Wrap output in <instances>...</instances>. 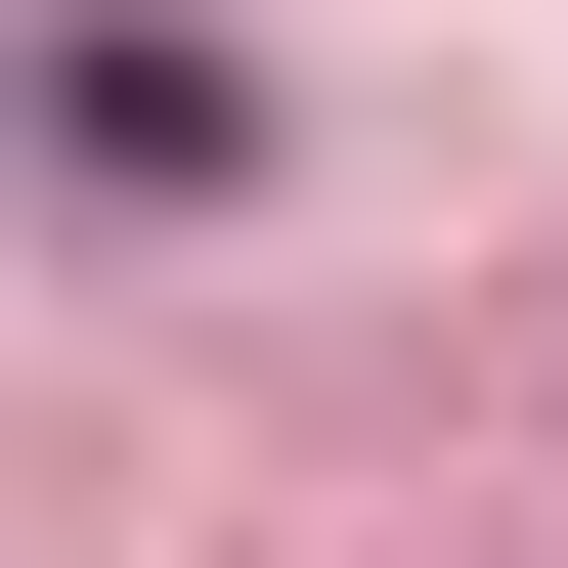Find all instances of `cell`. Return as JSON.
Segmentation results:
<instances>
[{"mask_svg": "<svg viewBox=\"0 0 568 568\" xmlns=\"http://www.w3.org/2000/svg\"><path fill=\"white\" fill-rule=\"evenodd\" d=\"M44 132L132 175V219H219V175H263V88H219V44H44Z\"/></svg>", "mask_w": 568, "mask_h": 568, "instance_id": "6da1fadb", "label": "cell"}]
</instances>
